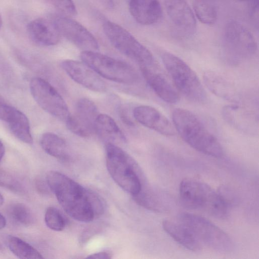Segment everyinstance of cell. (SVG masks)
Listing matches in <instances>:
<instances>
[{
  "label": "cell",
  "mask_w": 259,
  "mask_h": 259,
  "mask_svg": "<svg viewBox=\"0 0 259 259\" xmlns=\"http://www.w3.org/2000/svg\"><path fill=\"white\" fill-rule=\"evenodd\" d=\"M95 132L106 144L126 142L125 137L115 120L105 114H99L95 123Z\"/></svg>",
  "instance_id": "19"
},
{
  "label": "cell",
  "mask_w": 259,
  "mask_h": 259,
  "mask_svg": "<svg viewBox=\"0 0 259 259\" xmlns=\"http://www.w3.org/2000/svg\"><path fill=\"white\" fill-rule=\"evenodd\" d=\"M0 186L17 193H22L25 191L24 186L17 179L1 168H0Z\"/></svg>",
  "instance_id": "29"
},
{
  "label": "cell",
  "mask_w": 259,
  "mask_h": 259,
  "mask_svg": "<svg viewBox=\"0 0 259 259\" xmlns=\"http://www.w3.org/2000/svg\"><path fill=\"white\" fill-rule=\"evenodd\" d=\"M2 24H3V23H2V19L1 15V13H0V29L2 28Z\"/></svg>",
  "instance_id": "38"
},
{
  "label": "cell",
  "mask_w": 259,
  "mask_h": 259,
  "mask_svg": "<svg viewBox=\"0 0 259 259\" xmlns=\"http://www.w3.org/2000/svg\"><path fill=\"white\" fill-rule=\"evenodd\" d=\"M103 29L112 46L123 55L137 62L140 66L156 63L150 51L120 25L107 21L104 23Z\"/></svg>",
  "instance_id": "8"
},
{
  "label": "cell",
  "mask_w": 259,
  "mask_h": 259,
  "mask_svg": "<svg viewBox=\"0 0 259 259\" xmlns=\"http://www.w3.org/2000/svg\"><path fill=\"white\" fill-rule=\"evenodd\" d=\"M224 118L230 125L245 132H250L255 127V121L251 115L237 105H228L223 110Z\"/></svg>",
  "instance_id": "22"
},
{
  "label": "cell",
  "mask_w": 259,
  "mask_h": 259,
  "mask_svg": "<svg viewBox=\"0 0 259 259\" xmlns=\"http://www.w3.org/2000/svg\"><path fill=\"white\" fill-rule=\"evenodd\" d=\"M6 243L10 251L17 257L23 259L43 258L41 253L35 248L22 239L8 235Z\"/></svg>",
  "instance_id": "25"
},
{
  "label": "cell",
  "mask_w": 259,
  "mask_h": 259,
  "mask_svg": "<svg viewBox=\"0 0 259 259\" xmlns=\"http://www.w3.org/2000/svg\"><path fill=\"white\" fill-rule=\"evenodd\" d=\"M30 92L34 100L44 111L60 120L65 121L69 114L66 103L49 82L39 78H32Z\"/></svg>",
  "instance_id": "10"
},
{
  "label": "cell",
  "mask_w": 259,
  "mask_h": 259,
  "mask_svg": "<svg viewBox=\"0 0 259 259\" xmlns=\"http://www.w3.org/2000/svg\"><path fill=\"white\" fill-rule=\"evenodd\" d=\"M135 119L143 126L166 136L175 134L174 125L159 111L150 106L140 105L133 111Z\"/></svg>",
  "instance_id": "15"
},
{
  "label": "cell",
  "mask_w": 259,
  "mask_h": 259,
  "mask_svg": "<svg viewBox=\"0 0 259 259\" xmlns=\"http://www.w3.org/2000/svg\"><path fill=\"white\" fill-rule=\"evenodd\" d=\"M172 119L175 128L191 147L213 157L223 156V150L217 139L193 113L176 108L172 112Z\"/></svg>",
  "instance_id": "2"
},
{
  "label": "cell",
  "mask_w": 259,
  "mask_h": 259,
  "mask_svg": "<svg viewBox=\"0 0 259 259\" xmlns=\"http://www.w3.org/2000/svg\"><path fill=\"white\" fill-rule=\"evenodd\" d=\"M130 13L139 24L149 25L161 18L162 10L158 0H126Z\"/></svg>",
  "instance_id": "18"
},
{
  "label": "cell",
  "mask_w": 259,
  "mask_h": 259,
  "mask_svg": "<svg viewBox=\"0 0 259 259\" xmlns=\"http://www.w3.org/2000/svg\"><path fill=\"white\" fill-rule=\"evenodd\" d=\"M119 116L121 119L126 124L130 126L134 125L133 120L131 117V115L128 112V110L125 107H122L119 111Z\"/></svg>",
  "instance_id": "32"
},
{
  "label": "cell",
  "mask_w": 259,
  "mask_h": 259,
  "mask_svg": "<svg viewBox=\"0 0 259 259\" xmlns=\"http://www.w3.org/2000/svg\"><path fill=\"white\" fill-rule=\"evenodd\" d=\"M42 149L49 155L60 160L68 158V152L65 141L59 136L51 132L43 134L40 139Z\"/></svg>",
  "instance_id": "24"
},
{
  "label": "cell",
  "mask_w": 259,
  "mask_h": 259,
  "mask_svg": "<svg viewBox=\"0 0 259 259\" xmlns=\"http://www.w3.org/2000/svg\"><path fill=\"white\" fill-rule=\"evenodd\" d=\"M61 35L71 41L82 51H96L98 42L94 36L83 25L65 16L53 19Z\"/></svg>",
  "instance_id": "12"
},
{
  "label": "cell",
  "mask_w": 259,
  "mask_h": 259,
  "mask_svg": "<svg viewBox=\"0 0 259 259\" xmlns=\"http://www.w3.org/2000/svg\"><path fill=\"white\" fill-rule=\"evenodd\" d=\"M5 100H4V99L2 98V97L1 96H0V103H3V102H5Z\"/></svg>",
  "instance_id": "39"
},
{
  "label": "cell",
  "mask_w": 259,
  "mask_h": 259,
  "mask_svg": "<svg viewBox=\"0 0 259 259\" xmlns=\"http://www.w3.org/2000/svg\"><path fill=\"white\" fill-rule=\"evenodd\" d=\"M4 202V198L3 195L0 193V206H2Z\"/></svg>",
  "instance_id": "37"
},
{
  "label": "cell",
  "mask_w": 259,
  "mask_h": 259,
  "mask_svg": "<svg viewBox=\"0 0 259 259\" xmlns=\"http://www.w3.org/2000/svg\"><path fill=\"white\" fill-rule=\"evenodd\" d=\"M27 30L35 42L44 46L57 44L61 36L54 20L45 18L31 21L28 24Z\"/></svg>",
  "instance_id": "17"
},
{
  "label": "cell",
  "mask_w": 259,
  "mask_h": 259,
  "mask_svg": "<svg viewBox=\"0 0 259 259\" xmlns=\"http://www.w3.org/2000/svg\"><path fill=\"white\" fill-rule=\"evenodd\" d=\"M140 69L146 82L159 98L169 104L176 103L179 100L177 90L156 63L149 66H140Z\"/></svg>",
  "instance_id": "14"
},
{
  "label": "cell",
  "mask_w": 259,
  "mask_h": 259,
  "mask_svg": "<svg viewBox=\"0 0 259 259\" xmlns=\"http://www.w3.org/2000/svg\"><path fill=\"white\" fill-rule=\"evenodd\" d=\"M236 1H251V0H236Z\"/></svg>",
  "instance_id": "40"
},
{
  "label": "cell",
  "mask_w": 259,
  "mask_h": 259,
  "mask_svg": "<svg viewBox=\"0 0 259 259\" xmlns=\"http://www.w3.org/2000/svg\"><path fill=\"white\" fill-rule=\"evenodd\" d=\"M161 58L175 86L188 100L202 103L206 99L205 90L193 70L182 59L175 55L164 51Z\"/></svg>",
  "instance_id": "5"
},
{
  "label": "cell",
  "mask_w": 259,
  "mask_h": 259,
  "mask_svg": "<svg viewBox=\"0 0 259 259\" xmlns=\"http://www.w3.org/2000/svg\"><path fill=\"white\" fill-rule=\"evenodd\" d=\"M7 212L11 220L18 225L28 226L34 222V217L31 210L23 203L11 204L8 206Z\"/></svg>",
  "instance_id": "27"
},
{
  "label": "cell",
  "mask_w": 259,
  "mask_h": 259,
  "mask_svg": "<svg viewBox=\"0 0 259 259\" xmlns=\"http://www.w3.org/2000/svg\"><path fill=\"white\" fill-rule=\"evenodd\" d=\"M35 186L36 190L42 195H48L51 191L47 183L41 179H37L35 181Z\"/></svg>",
  "instance_id": "31"
},
{
  "label": "cell",
  "mask_w": 259,
  "mask_h": 259,
  "mask_svg": "<svg viewBox=\"0 0 259 259\" xmlns=\"http://www.w3.org/2000/svg\"><path fill=\"white\" fill-rule=\"evenodd\" d=\"M3 245H2V244L0 243V250H1V249H3Z\"/></svg>",
  "instance_id": "41"
},
{
  "label": "cell",
  "mask_w": 259,
  "mask_h": 259,
  "mask_svg": "<svg viewBox=\"0 0 259 259\" xmlns=\"http://www.w3.org/2000/svg\"><path fill=\"white\" fill-rule=\"evenodd\" d=\"M179 221L185 225L202 245L221 252L231 251L233 243L223 230L205 218L195 214L184 213Z\"/></svg>",
  "instance_id": "7"
},
{
  "label": "cell",
  "mask_w": 259,
  "mask_h": 259,
  "mask_svg": "<svg viewBox=\"0 0 259 259\" xmlns=\"http://www.w3.org/2000/svg\"><path fill=\"white\" fill-rule=\"evenodd\" d=\"M46 179L51 191L70 217L82 222H91L96 217L90 199V190L57 171H49Z\"/></svg>",
  "instance_id": "1"
},
{
  "label": "cell",
  "mask_w": 259,
  "mask_h": 259,
  "mask_svg": "<svg viewBox=\"0 0 259 259\" xmlns=\"http://www.w3.org/2000/svg\"><path fill=\"white\" fill-rule=\"evenodd\" d=\"M6 223L5 218L0 213V230L5 227Z\"/></svg>",
  "instance_id": "35"
},
{
  "label": "cell",
  "mask_w": 259,
  "mask_h": 259,
  "mask_svg": "<svg viewBox=\"0 0 259 259\" xmlns=\"http://www.w3.org/2000/svg\"><path fill=\"white\" fill-rule=\"evenodd\" d=\"M45 222L47 227L53 231H61L65 227V219L59 210L54 207H49L47 209Z\"/></svg>",
  "instance_id": "28"
},
{
  "label": "cell",
  "mask_w": 259,
  "mask_h": 259,
  "mask_svg": "<svg viewBox=\"0 0 259 259\" xmlns=\"http://www.w3.org/2000/svg\"><path fill=\"white\" fill-rule=\"evenodd\" d=\"M80 58L100 76L125 84L137 81L138 74L128 64L96 51H82Z\"/></svg>",
  "instance_id": "6"
},
{
  "label": "cell",
  "mask_w": 259,
  "mask_h": 259,
  "mask_svg": "<svg viewBox=\"0 0 259 259\" xmlns=\"http://www.w3.org/2000/svg\"><path fill=\"white\" fill-rule=\"evenodd\" d=\"M50 1L64 16L70 17L76 15V8L72 0Z\"/></svg>",
  "instance_id": "30"
},
{
  "label": "cell",
  "mask_w": 259,
  "mask_h": 259,
  "mask_svg": "<svg viewBox=\"0 0 259 259\" xmlns=\"http://www.w3.org/2000/svg\"><path fill=\"white\" fill-rule=\"evenodd\" d=\"M88 258L97 259H110L112 258V254L108 251H100L89 255Z\"/></svg>",
  "instance_id": "33"
},
{
  "label": "cell",
  "mask_w": 259,
  "mask_h": 259,
  "mask_svg": "<svg viewBox=\"0 0 259 259\" xmlns=\"http://www.w3.org/2000/svg\"><path fill=\"white\" fill-rule=\"evenodd\" d=\"M105 153L107 169L113 181L133 196L138 194L143 178L135 160L117 145L106 144Z\"/></svg>",
  "instance_id": "3"
},
{
  "label": "cell",
  "mask_w": 259,
  "mask_h": 259,
  "mask_svg": "<svg viewBox=\"0 0 259 259\" xmlns=\"http://www.w3.org/2000/svg\"><path fill=\"white\" fill-rule=\"evenodd\" d=\"M167 14L177 29L186 34H193L196 21L193 11L185 0H164Z\"/></svg>",
  "instance_id": "16"
},
{
  "label": "cell",
  "mask_w": 259,
  "mask_h": 259,
  "mask_svg": "<svg viewBox=\"0 0 259 259\" xmlns=\"http://www.w3.org/2000/svg\"><path fill=\"white\" fill-rule=\"evenodd\" d=\"M224 48L226 58L231 63H240L253 57L257 51V43L249 30L235 21L226 25Z\"/></svg>",
  "instance_id": "9"
},
{
  "label": "cell",
  "mask_w": 259,
  "mask_h": 259,
  "mask_svg": "<svg viewBox=\"0 0 259 259\" xmlns=\"http://www.w3.org/2000/svg\"><path fill=\"white\" fill-rule=\"evenodd\" d=\"M180 195L186 207L202 210L217 218H225L228 206L218 191L205 183L192 179H185L180 185Z\"/></svg>",
  "instance_id": "4"
},
{
  "label": "cell",
  "mask_w": 259,
  "mask_h": 259,
  "mask_svg": "<svg viewBox=\"0 0 259 259\" xmlns=\"http://www.w3.org/2000/svg\"><path fill=\"white\" fill-rule=\"evenodd\" d=\"M66 73L75 82L95 92L106 90V85L100 76L83 62L67 59L61 63Z\"/></svg>",
  "instance_id": "13"
},
{
  "label": "cell",
  "mask_w": 259,
  "mask_h": 259,
  "mask_svg": "<svg viewBox=\"0 0 259 259\" xmlns=\"http://www.w3.org/2000/svg\"><path fill=\"white\" fill-rule=\"evenodd\" d=\"M98 114L95 103L83 98L78 100L74 111L69 113L65 121L70 132L81 137H88L95 132V123Z\"/></svg>",
  "instance_id": "11"
},
{
  "label": "cell",
  "mask_w": 259,
  "mask_h": 259,
  "mask_svg": "<svg viewBox=\"0 0 259 259\" xmlns=\"http://www.w3.org/2000/svg\"><path fill=\"white\" fill-rule=\"evenodd\" d=\"M204 83L214 95L227 100L234 99L236 94L233 86L218 73L206 71L203 74Z\"/></svg>",
  "instance_id": "23"
},
{
  "label": "cell",
  "mask_w": 259,
  "mask_h": 259,
  "mask_svg": "<svg viewBox=\"0 0 259 259\" xmlns=\"http://www.w3.org/2000/svg\"><path fill=\"white\" fill-rule=\"evenodd\" d=\"M193 9L197 18L206 25L214 24L217 19V11L210 0H194Z\"/></svg>",
  "instance_id": "26"
},
{
  "label": "cell",
  "mask_w": 259,
  "mask_h": 259,
  "mask_svg": "<svg viewBox=\"0 0 259 259\" xmlns=\"http://www.w3.org/2000/svg\"><path fill=\"white\" fill-rule=\"evenodd\" d=\"M164 231L176 241L186 248L193 251H199L202 245L190 230L182 223L165 220L162 222Z\"/></svg>",
  "instance_id": "20"
},
{
  "label": "cell",
  "mask_w": 259,
  "mask_h": 259,
  "mask_svg": "<svg viewBox=\"0 0 259 259\" xmlns=\"http://www.w3.org/2000/svg\"><path fill=\"white\" fill-rule=\"evenodd\" d=\"M6 122L13 135L18 139L27 144L33 143L29 120L23 112L13 107Z\"/></svg>",
  "instance_id": "21"
},
{
  "label": "cell",
  "mask_w": 259,
  "mask_h": 259,
  "mask_svg": "<svg viewBox=\"0 0 259 259\" xmlns=\"http://www.w3.org/2000/svg\"><path fill=\"white\" fill-rule=\"evenodd\" d=\"M5 154V147L3 143L0 140V162H1Z\"/></svg>",
  "instance_id": "36"
},
{
  "label": "cell",
  "mask_w": 259,
  "mask_h": 259,
  "mask_svg": "<svg viewBox=\"0 0 259 259\" xmlns=\"http://www.w3.org/2000/svg\"><path fill=\"white\" fill-rule=\"evenodd\" d=\"M103 4L109 9H111L113 7V2L112 0H101Z\"/></svg>",
  "instance_id": "34"
}]
</instances>
